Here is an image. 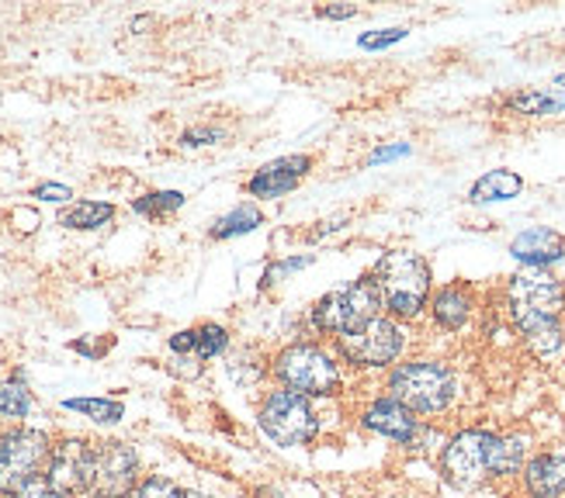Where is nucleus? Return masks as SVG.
<instances>
[{
    "label": "nucleus",
    "mask_w": 565,
    "mask_h": 498,
    "mask_svg": "<svg viewBox=\"0 0 565 498\" xmlns=\"http://www.w3.org/2000/svg\"><path fill=\"white\" fill-rule=\"evenodd\" d=\"M375 288L382 294V305L399 315L413 318L420 315L430 297V267L406 249H392L375 267Z\"/></svg>",
    "instance_id": "f257e3e1"
},
{
    "label": "nucleus",
    "mask_w": 565,
    "mask_h": 498,
    "mask_svg": "<svg viewBox=\"0 0 565 498\" xmlns=\"http://www.w3.org/2000/svg\"><path fill=\"white\" fill-rule=\"evenodd\" d=\"M507 302H510V315H513V322H518V329L524 336H531L537 329L555 326V322L562 318L565 288H562V281L552 278V273L527 267V270L510 278Z\"/></svg>",
    "instance_id": "f03ea898"
},
{
    "label": "nucleus",
    "mask_w": 565,
    "mask_h": 498,
    "mask_svg": "<svg viewBox=\"0 0 565 498\" xmlns=\"http://www.w3.org/2000/svg\"><path fill=\"white\" fill-rule=\"evenodd\" d=\"M388 391L399 405H406L413 415H434L451 405L455 398V374L437 360H413L392 370Z\"/></svg>",
    "instance_id": "7ed1b4c3"
},
{
    "label": "nucleus",
    "mask_w": 565,
    "mask_h": 498,
    "mask_svg": "<svg viewBox=\"0 0 565 498\" xmlns=\"http://www.w3.org/2000/svg\"><path fill=\"white\" fill-rule=\"evenodd\" d=\"M379 308H382V294L375 288V278H361L348 288H337L327 297H319L312 308V322H316V329L343 339L364 329L372 318H379Z\"/></svg>",
    "instance_id": "20e7f679"
},
{
    "label": "nucleus",
    "mask_w": 565,
    "mask_h": 498,
    "mask_svg": "<svg viewBox=\"0 0 565 498\" xmlns=\"http://www.w3.org/2000/svg\"><path fill=\"white\" fill-rule=\"evenodd\" d=\"M275 378L302 398H330L340 388V367L333 364L330 354L319 346L295 343L288 350L278 354L275 360Z\"/></svg>",
    "instance_id": "39448f33"
},
{
    "label": "nucleus",
    "mask_w": 565,
    "mask_h": 498,
    "mask_svg": "<svg viewBox=\"0 0 565 498\" xmlns=\"http://www.w3.org/2000/svg\"><path fill=\"white\" fill-rule=\"evenodd\" d=\"M53 443L42 430H11L0 436V491L18 495L29 481L42 478Z\"/></svg>",
    "instance_id": "423d86ee"
},
{
    "label": "nucleus",
    "mask_w": 565,
    "mask_h": 498,
    "mask_svg": "<svg viewBox=\"0 0 565 498\" xmlns=\"http://www.w3.org/2000/svg\"><path fill=\"white\" fill-rule=\"evenodd\" d=\"M260 430L264 436L278 446H302L316 440L319 433V415L309 405V398L295 394L288 388L275 391L260 409Z\"/></svg>",
    "instance_id": "0eeeda50"
},
{
    "label": "nucleus",
    "mask_w": 565,
    "mask_h": 498,
    "mask_svg": "<svg viewBox=\"0 0 565 498\" xmlns=\"http://www.w3.org/2000/svg\"><path fill=\"white\" fill-rule=\"evenodd\" d=\"M493 436L497 433L465 430V433H458L445 446V457H440V470H445V478L455 488H476L479 481L493 478V475H489V451H493Z\"/></svg>",
    "instance_id": "6e6552de"
},
{
    "label": "nucleus",
    "mask_w": 565,
    "mask_h": 498,
    "mask_svg": "<svg viewBox=\"0 0 565 498\" xmlns=\"http://www.w3.org/2000/svg\"><path fill=\"white\" fill-rule=\"evenodd\" d=\"M139 457L129 443L108 440L94 446V470H90V495L94 498H126L136 488Z\"/></svg>",
    "instance_id": "1a4fd4ad"
},
{
    "label": "nucleus",
    "mask_w": 565,
    "mask_h": 498,
    "mask_svg": "<svg viewBox=\"0 0 565 498\" xmlns=\"http://www.w3.org/2000/svg\"><path fill=\"white\" fill-rule=\"evenodd\" d=\"M343 360L354 367H385L403 354V329L392 318H372L364 329L340 339Z\"/></svg>",
    "instance_id": "9d476101"
},
{
    "label": "nucleus",
    "mask_w": 565,
    "mask_h": 498,
    "mask_svg": "<svg viewBox=\"0 0 565 498\" xmlns=\"http://www.w3.org/2000/svg\"><path fill=\"white\" fill-rule=\"evenodd\" d=\"M90 470H94V446L84 440H60L49 454L45 478L60 495H81L90 491Z\"/></svg>",
    "instance_id": "9b49d317"
},
{
    "label": "nucleus",
    "mask_w": 565,
    "mask_h": 498,
    "mask_svg": "<svg viewBox=\"0 0 565 498\" xmlns=\"http://www.w3.org/2000/svg\"><path fill=\"white\" fill-rule=\"evenodd\" d=\"M312 170V156H281V160H271V163H264L247 191L254 197H285L288 191H295L302 184V177Z\"/></svg>",
    "instance_id": "f8f14e48"
},
{
    "label": "nucleus",
    "mask_w": 565,
    "mask_h": 498,
    "mask_svg": "<svg viewBox=\"0 0 565 498\" xmlns=\"http://www.w3.org/2000/svg\"><path fill=\"white\" fill-rule=\"evenodd\" d=\"M364 426L385 436V440H396V443H413L416 436V419L406 405H399L396 398H379L375 405H367L364 412Z\"/></svg>",
    "instance_id": "ddd939ff"
},
{
    "label": "nucleus",
    "mask_w": 565,
    "mask_h": 498,
    "mask_svg": "<svg viewBox=\"0 0 565 498\" xmlns=\"http://www.w3.org/2000/svg\"><path fill=\"white\" fill-rule=\"evenodd\" d=\"M510 253L513 260H521L534 270H545L548 263L562 260L565 253V239L555 232V229H545V226H534L527 232H521L518 239L510 242Z\"/></svg>",
    "instance_id": "4468645a"
},
{
    "label": "nucleus",
    "mask_w": 565,
    "mask_h": 498,
    "mask_svg": "<svg viewBox=\"0 0 565 498\" xmlns=\"http://www.w3.org/2000/svg\"><path fill=\"white\" fill-rule=\"evenodd\" d=\"M524 481L534 498L565 495V454H542L524 467Z\"/></svg>",
    "instance_id": "2eb2a0df"
},
{
    "label": "nucleus",
    "mask_w": 565,
    "mask_h": 498,
    "mask_svg": "<svg viewBox=\"0 0 565 498\" xmlns=\"http://www.w3.org/2000/svg\"><path fill=\"white\" fill-rule=\"evenodd\" d=\"M469 315H472V294H469V288L451 284V288H440L434 294V318L445 329H461L465 322H469Z\"/></svg>",
    "instance_id": "dca6fc26"
},
{
    "label": "nucleus",
    "mask_w": 565,
    "mask_h": 498,
    "mask_svg": "<svg viewBox=\"0 0 565 498\" xmlns=\"http://www.w3.org/2000/svg\"><path fill=\"white\" fill-rule=\"evenodd\" d=\"M521 191H524V181L513 170H489L486 177L472 184L469 197L476 205H486V202H510V197H518Z\"/></svg>",
    "instance_id": "f3484780"
},
{
    "label": "nucleus",
    "mask_w": 565,
    "mask_h": 498,
    "mask_svg": "<svg viewBox=\"0 0 565 498\" xmlns=\"http://www.w3.org/2000/svg\"><path fill=\"white\" fill-rule=\"evenodd\" d=\"M527 457V440L524 436H493V451H489V475L507 478L518 475Z\"/></svg>",
    "instance_id": "a211bd4d"
},
{
    "label": "nucleus",
    "mask_w": 565,
    "mask_h": 498,
    "mask_svg": "<svg viewBox=\"0 0 565 498\" xmlns=\"http://www.w3.org/2000/svg\"><path fill=\"white\" fill-rule=\"evenodd\" d=\"M111 218H115V208H111L108 202H77L73 208H63V212H60V226L87 232V229H102V226H108Z\"/></svg>",
    "instance_id": "6ab92c4d"
},
{
    "label": "nucleus",
    "mask_w": 565,
    "mask_h": 498,
    "mask_svg": "<svg viewBox=\"0 0 565 498\" xmlns=\"http://www.w3.org/2000/svg\"><path fill=\"white\" fill-rule=\"evenodd\" d=\"M264 221V215L254 208V205H239L233 208L230 215H223L212 226V239H233V236H243V232H254Z\"/></svg>",
    "instance_id": "aec40b11"
},
{
    "label": "nucleus",
    "mask_w": 565,
    "mask_h": 498,
    "mask_svg": "<svg viewBox=\"0 0 565 498\" xmlns=\"http://www.w3.org/2000/svg\"><path fill=\"white\" fill-rule=\"evenodd\" d=\"M66 409L84 412L94 422H118L121 415H126V405L115 402V398H70Z\"/></svg>",
    "instance_id": "412c9836"
},
{
    "label": "nucleus",
    "mask_w": 565,
    "mask_h": 498,
    "mask_svg": "<svg viewBox=\"0 0 565 498\" xmlns=\"http://www.w3.org/2000/svg\"><path fill=\"white\" fill-rule=\"evenodd\" d=\"M184 205V194L181 191H157V194H146L132 205L139 215H150V218H160V215H170Z\"/></svg>",
    "instance_id": "4be33fe9"
},
{
    "label": "nucleus",
    "mask_w": 565,
    "mask_h": 498,
    "mask_svg": "<svg viewBox=\"0 0 565 498\" xmlns=\"http://www.w3.org/2000/svg\"><path fill=\"white\" fill-rule=\"evenodd\" d=\"M510 108L513 111H521V115H552L558 108H565V97H552V94H518V97H510Z\"/></svg>",
    "instance_id": "5701e85b"
},
{
    "label": "nucleus",
    "mask_w": 565,
    "mask_h": 498,
    "mask_svg": "<svg viewBox=\"0 0 565 498\" xmlns=\"http://www.w3.org/2000/svg\"><path fill=\"white\" fill-rule=\"evenodd\" d=\"M32 412V394L21 385L0 388V419H24Z\"/></svg>",
    "instance_id": "b1692460"
},
{
    "label": "nucleus",
    "mask_w": 565,
    "mask_h": 498,
    "mask_svg": "<svg viewBox=\"0 0 565 498\" xmlns=\"http://www.w3.org/2000/svg\"><path fill=\"white\" fill-rule=\"evenodd\" d=\"M524 343L531 346V350L537 354V357H555L562 346H565V329H562V322H555V326H548V329H537V333H531V336H524Z\"/></svg>",
    "instance_id": "393cba45"
},
{
    "label": "nucleus",
    "mask_w": 565,
    "mask_h": 498,
    "mask_svg": "<svg viewBox=\"0 0 565 498\" xmlns=\"http://www.w3.org/2000/svg\"><path fill=\"white\" fill-rule=\"evenodd\" d=\"M126 498H184V491L170 478H142Z\"/></svg>",
    "instance_id": "a878e982"
},
{
    "label": "nucleus",
    "mask_w": 565,
    "mask_h": 498,
    "mask_svg": "<svg viewBox=\"0 0 565 498\" xmlns=\"http://www.w3.org/2000/svg\"><path fill=\"white\" fill-rule=\"evenodd\" d=\"M226 343H230V336H226L223 326H202L199 329V360L218 357L226 350Z\"/></svg>",
    "instance_id": "bb28decb"
},
{
    "label": "nucleus",
    "mask_w": 565,
    "mask_h": 498,
    "mask_svg": "<svg viewBox=\"0 0 565 498\" xmlns=\"http://www.w3.org/2000/svg\"><path fill=\"white\" fill-rule=\"evenodd\" d=\"M14 498H66V495H60L53 485H49V478H35V481L24 485Z\"/></svg>",
    "instance_id": "cd10ccee"
},
{
    "label": "nucleus",
    "mask_w": 565,
    "mask_h": 498,
    "mask_svg": "<svg viewBox=\"0 0 565 498\" xmlns=\"http://www.w3.org/2000/svg\"><path fill=\"white\" fill-rule=\"evenodd\" d=\"M399 39H406V29H388V32H379V35H364L361 45L364 48H385V45L399 42Z\"/></svg>",
    "instance_id": "c85d7f7f"
},
{
    "label": "nucleus",
    "mask_w": 565,
    "mask_h": 498,
    "mask_svg": "<svg viewBox=\"0 0 565 498\" xmlns=\"http://www.w3.org/2000/svg\"><path fill=\"white\" fill-rule=\"evenodd\" d=\"M170 350L174 354H199V329L178 333L174 339H170Z\"/></svg>",
    "instance_id": "c756f323"
},
{
    "label": "nucleus",
    "mask_w": 565,
    "mask_h": 498,
    "mask_svg": "<svg viewBox=\"0 0 565 498\" xmlns=\"http://www.w3.org/2000/svg\"><path fill=\"white\" fill-rule=\"evenodd\" d=\"M35 197H42V202H66V197H73V191L63 184H42L35 187Z\"/></svg>",
    "instance_id": "7c9ffc66"
},
{
    "label": "nucleus",
    "mask_w": 565,
    "mask_h": 498,
    "mask_svg": "<svg viewBox=\"0 0 565 498\" xmlns=\"http://www.w3.org/2000/svg\"><path fill=\"white\" fill-rule=\"evenodd\" d=\"M223 132H215V129H188L184 136H181V142L184 145H209V142H215Z\"/></svg>",
    "instance_id": "2f4dec72"
},
{
    "label": "nucleus",
    "mask_w": 565,
    "mask_h": 498,
    "mask_svg": "<svg viewBox=\"0 0 565 498\" xmlns=\"http://www.w3.org/2000/svg\"><path fill=\"white\" fill-rule=\"evenodd\" d=\"M316 14H319V18H337V21H340V18H354L358 8H354V4H337V8H319Z\"/></svg>",
    "instance_id": "473e14b6"
},
{
    "label": "nucleus",
    "mask_w": 565,
    "mask_h": 498,
    "mask_svg": "<svg viewBox=\"0 0 565 498\" xmlns=\"http://www.w3.org/2000/svg\"><path fill=\"white\" fill-rule=\"evenodd\" d=\"M403 153H409L406 145H392V149H379V153L372 156V163H385V160H396V156H403Z\"/></svg>",
    "instance_id": "72a5a7b5"
},
{
    "label": "nucleus",
    "mask_w": 565,
    "mask_h": 498,
    "mask_svg": "<svg viewBox=\"0 0 565 498\" xmlns=\"http://www.w3.org/2000/svg\"><path fill=\"white\" fill-rule=\"evenodd\" d=\"M184 498H205V495H194V491H184Z\"/></svg>",
    "instance_id": "f704fd0d"
},
{
    "label": "nucleus",
    "mask_w": 565,
    "mask_h": 498,
    "mask_svg": "<svg viewBox=\"0 0 565 498\" xmlns=\"http://www.w3.org/2000/svg\"><path fill=\"white\" fill-rule=\"evenodd\" d=\"M555 84H558V87H565V73H562V77H558V80H555Z\"/></svg>",
    "instance_id": "c9c22d12"
}]
</instances>
